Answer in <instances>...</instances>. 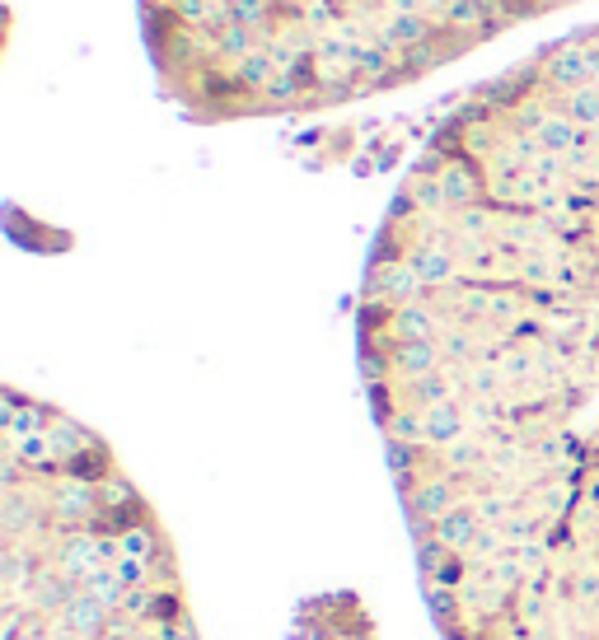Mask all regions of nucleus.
I'll return each mask as SVG.
<instances>
[{
	"label": "nucleus",
	"instance_id": "f257e3e1",
	"mask_svg": "<svg viewBox=\"0 0 599 640\" xmlns=\"http://www.w3.org/2000/svg\"><path fill=\"white\" fill-rule=\"evenodd\" d=\"M361 360L436 636L599 640V33L412 164Z\"/></svg>",
	"mask_w": 599,
	"mask_h": 640
},
{
	"label": "nucleus",
	"instance_id": "f03ea898",
	"mask_svg": "<svg viewBox=\"0 0 599 640\" xmlns=\"http://www.w3.org/2000/svg\"><path fill=\"white\" fill-rule=\"evenodd\" d=\"M0 640H202L150 500L66 411L6 393Z\"/></svg>",
	"mask_w": 599,
	"mask_h": 640
}]
</instances>
